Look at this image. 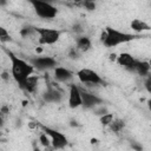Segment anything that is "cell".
I'll use <instances>...</instances> for the list:
<instances>
[{"label": "cell", "instance_id": "obj_1", "mask_svg": "<svg viewBox=\"0 0 151 151\" xmlns=\"http://www.w3.org/2000/svg\"><path fill=\"white\" fill-rule=\"evenodd\" d=\"M7 54L11 59V64H12V76L15 79V81L19 84V86L22 88L26 79L33 73L34 68L32 65H29L25 60L18 58L11 51H7Z\"/></svg>", "mask_w": 151, "mask_h": 151}, {"label": "cell", "instance_id": "obj_2", "mask_svg": "<svg viewBox=\"0 0 151 151\" xmlns=\"http://www.w3.org/2000/svg\"><path fill=\"white\" fill-rule=\"evenodd\" d=\"M106 38L103 41V44L107 47H114L117 45L131 41L136 38H138V35L136 34H129V33H124V32H119L112 27H106Z\"/></svg>", "mask_w": 151, "mask_h": 151}, {"label": "cell", "instance_id": "obj_3", "mask_svg": "<svg viewBox=\"0 0 151 151\" xmlns=\"http://www.w3.org/2000/svg\"><path fill=\"white\" fill-rule=\"evenodd\" d=\"M28 1L32 4L35 13L42 19H53L58 13V9L55 6H53V4L42 2L38 0H28Z\"/></svg>", "mask_w": 151, "mask_h": 151}, {"label": "cell", "instance_id": "obj_4", "mask_svg": "<svg viewBox=\"0 0 151 151\" xmlns=\"http://www.w3.org/2000/svg\"><path fill=\"white\" fill-rule=\"evenodd\" d=\"M35 32L39 34V44L41 45H53L60 38V31L52 28H39L34 27Z\"/></svg>", "mask_w": 151, "mask_h": 151}, {"label": "cell", "instance_id": "obj_5", "mask_svg": "<svg viewBox=\"0 0 151 151\" xmlns=\"http://www.w3.org/2000/svg\"><path fill=\"white\" fill-rule=\"evenodd\" d=\"M77 77L78 79L83 83V84H91V85H99L103 84V79L100 78V76H98V73H96L92 70L88 68H81L77 72Z\"/></svg>", "mask_w": 151, "mask_h": 151}, {"label": "cell", "instance_id": "obj_6", "mask_svg": "<svg viewBox=\"0 0 151 151\" xmlns=\"http://www.w3.org/2000/svg\"><path fill=\"white\" fill-rule=\"evenodd\" d=\"M41 127H42L44 132L47 136L51 137V143H52V145H53L54 149H63V147L66 146L67 139H66V137L63 133H60V132H58V131H55L53 129L46 127V126H41Z\"/></svg>", "mask_w": 151, "mask_h": 151}, {"label": "cell", "instance_id": "obj_7", "mask_svg": "<svg viewBox=\"0 0 151 151\" xmlns=\"http://www.w3.org/2000/svg\"><path fill=\"white\" fill-rule=\"evenodd\" d=\"M31 65L38 70H47L54 67L57 61L51 57H37L31 59Z\"/></svg>", "mask_w": 151, "mask_h": 151}, {"label": "cell", "instance_id": "obj_8", "mask_svg": "<svg viewBox=\"0 0 151 151\" xmlns=\"http://www.w3.org/2000/svg\"><path fill=\"white\" fill-rule=\"evenodd\" d=\"M81 105V94L80 88L76 85H71L70 87V97H68V106L71 109L79 107Z\"/></svg>", "mask_w": 151, "mask_h": 151}, {"label": "cell", "instance_id": "obj_9", "mask_svg": "<svg viewBox=\"0 0 151 151\" xmlns=\"http://www.w3.org/2000/svg\"><path fill=\"white\" fill-rule=\"evenodd\" d=\"M80 94H81V105H84L86 109L94 107L96 105H98V104H100L103 101L99 97H97V96H94L92 93H88L86 91H81L80 90Z\"/></svg>", "mask_w": 151, "mask_h": 151}, {"label": "cell", "instance_id": "obj_10", "mask_svg": "<svg viewBox=\"0 0 151 151\" xmlns=\"http://www.w3.org/2000/svg\"><path fill=\"white\" fill-rule=\"evenodd\" d=\"M116 60H117V63L120 66H123V67H125V68H127L130 71H134V66H136L137 60L131 54H129V53H122V54H119L117 57Z\"/></svg>", "mask_w": 151, "mask_h": 151}, {"label": "cell", "instance_id": "obj_11", "mask_svg": "<svg viewBox=\"0 0 151 151\" xmlns=\"http://www.w3.org/2000/svg\"><path fill=\"white\" fill-rule=\"evenodd\" d=\"M61 97L63 96L60 91H58L57 88H52V87H50L42 96L44 100L47 103H59L61 100Z\"/></svg>", "mask_w": 151, "mask_h": 151}, {"label": "cell", "instance_id": "obj_12", "mask_svg": "<svg viewBox=\"0 0 151 151\" xmlns=\"http://www.w3.org/2000/svg\"><path fill=\"white\" fill-rule=\"evenodd\" d=\"M54 77L58 81H67L70 79H72L73 74L71 71L64 68V67H55L54 70Z\"/></svg>", "mask_w": 151, "mask_h": 151}, {"label": "cell", "instance_id": "obj_13", "mask_svg": "<svg viewBox=\"0 0 151 151\" xmlns=\"http://www.w3.org/2000/svg\"><path fill=\"white\" fill-rule=\"evenodd\" d=\"M134 71H136L139 76H142V77L149 76V72H150V64H149L147 61L137 60L136 66H134Z\"/></svg>", "mask_w": 151, "mask_h": 151}, {"label": "cell", "instance_id": "obj_14", "mask_svg": "<svg viewBox=\"0 0 151 151\" xmlns=\"http://www.w3.org/2000/svg\"><path fill=\"white\" fill-rule=\"evenodd\" d=\"M37 85H38V77L37 76H29L27 79H26V81H25V84H24V86H22V88L24 90H26L27 92H34L35 91V87H37Z\"/></svg>", "mask_w": 151, "mask_h": 151}, {"label": "cell", "instance_id": "obj_15", "mask_svg": "<svg viewBox=\"0 0 151 151\" xmlns=\"http://www.w3.org/2000/svg\"><path fill=\"white\" fill-rule=\"evenodd\" d=\"M91 40H90V38H87V37H80V38H78V40H77V48L79 50V51H83V52H86V51H88L90 48H91Z\"/></svg>", "mask_w": 151, "mask_h": 151}, {"label": "cell", "instance_id": "obj_16", "mask_svg": "<svg viewBox=\"0 0 151 151\" xmlns=\"http://www.w3.org/2000/svg\"><path fill=\"white\" fill-rule=\"evenodd\" d=\"M131 28L134 32H143V31H149L150 29V26L146 22H144V21H142L139 19H134L131 22Z\"/></svg>", "mask_w": 151, "mask_h": 151}, {"label": "cell", "instance_id": "obj_17", "mask_svg": "<svg viewBox=\"0 0 151 151\" xmlns=\"http://www.w3.org/2000/svg\"><path fill=\"white\" fill-rule=\"evenodd\" d=\"M124 125H125V123H124V120H122V119H113V120L109 124L110 130H111L112 132H116V133H118L119 131H122L123 127H124Z\"/></svg>", "mask_w": 151, "mask_h": 151}, {"label": "cell", "instance_id": "obj_18", "mask_svg": "<svg viewBox=\"0 0 151 151\" xmlns=\"http://www.w3.org/2000/svg\"><path fill=\"white\" fill-rule=\"evenodd\" d=\"M113 120V114L112 113H104V114H101V117H100V124L101 125H104V126H109V124L111 123Z\"/></svg>", "mask_w": 151, "mask_h": 151}, {"label": "cell", "instance_id": "obj_19", "mask_svg": "<svg viewBox=\"0 0 151 151\" xmlns=\"http://www.w3.org/2000/svg\"><path fill=\"white\" fill-rule=\"evenodd\" d=\"M9 40H11V37H9L7 29L4 28L2 26H0V41H2V42H7V41H9Z\"/></svg>", "mask_w": 151, "mask_h": 151}, {"label": "cell", "instance_id": "obj_20", "mask_svg": "<svg viewBox=\"0 0 151 151\" xmlns=\"http://www.w3.org/2000/svg\"><path fill=\"white\" fill-rule=\"evenodd\" d=\"M33 32H35L34 27H25V28H22V29L20 31V35L24 37V38H27V37L32 35Z\"/></svg>", "mask_w": 151, "mask_h": 151}, {"label": "cell", "instance_id": "obj_21", "mask_svg": "<svg viewBox=\"0 0 151 151\" xmlns=\"http://www.w3.org/2000/svg\"><path fill=\"white\" fill-rule=\"evenodd\" d=\"M40 142H41V144H42L44 146H48V145H50V143H51V142H50V139H48V136H47L45 132L40 136Z\"/></svg>", "mask_w": 151, "mask_h": 151}, {"label": "cell", "instance_id": "obj_22", "mask_svg": "<svg viewBox=\"0 0 151 151\" xmlns=\"http://www.w3.org/2000/svg\"><path fill=\"white\" fill-rule=\"evenodd\" d=\"M68 55H70L72 59H76V58H78V57H79V53H78V48H72V50L70 51Z\"/></svg>", "mask_w": 151, "mask_h": 151}, {"label": "cell", "instance_id": "obj_23", "mask_svg": "<svg viewBox=\"0 0 151 151\" xmlns=\"http://www.w3.org/2000/svg\"><path fill=\"white\" fill-rule=\"evenodd\" d=\"M8 112H9L8 107H7V106H2V107H1V110H0V116H2V117H4V116H6Z\"/></svg>", "mask_w": 151, "mask_h": 151}, {"label": "cell", "instance_id": "obj_24", "mask_svg": "<svg viewBox=\"0 0 151 151\" xmlns=\"http://www.w3.org/2000/svg\"><path fill=\"white\" fill-rule=\"evenodd\" d=\"M150 85H151V78H150V77H147V79H146V81H145V87H146V90H147L149 92L151 91Z\"/></svg>", "mask_w": 151, "mask_h": 151}, {"label": "cell", "instance_id": "obj_25", "mask_svg": "<svg viewBox=\"0 0 151 151\" xmlns=\"http://www.w3.org/2000/svg\"><path fill=\"white\" fill-rule=\"evenodd\" d=\"M73 31L79 33V32H81V31H83V28H81V26H80L79 24H77V25H74V26H73Z\"/></svg>", "mask_w": 151, "mask_h": 151}, {"label": "cell", "instance_id": "obj_26", "mask_svg": "<svg viewBox=\"0 0 151 151\" xmlns=\"http://www.w3.org/2000/svg\"><path fill=\"white\" fill-rule=\"evenodd\" d=\"M116 59H117V55H116L114 53H112V54H110V60H111V61H114Z\"/></svg>", "mask_w": 151, "mask_h": 151}, {"label": "cell", "instance_id": "obj_27", "mask_svg": "<svg viewBox=\"0 0 151 151\" xmlns=\"http://www.w3.org/2000/svg\"><path fill=\"white\" fill-rule=\"evenodd\" d=\"M1 78L5 79V80H7V79H8V73H7V72H4V73L1 74Z\"/></svg>", "mask_w": 151, "mask_h": 151}, {"label": "cell", "instance_id": "obj_28", "mask_svg": "<svg viewBox=\"0 0 151 151\" xmlns=\"http://www.w3.org/2000/svg\"><path fill=\"white\" fill-rule=\"evenodd\" d=\"M104 113H106V110L105 109H100V110L97 111V114H104Z\"/></svg>", "mask_w": 151, "mask_h": 151}, {"label": "cell", "instance_id": "obj_29", "mask_svg": "<svg viewBox=\"0 0 151 151\" xmlns=\"http://www.w3.org/2000/svg\"><path fill=\"white\" fill-rule=\"evenodd\" d=\"M38 1H42V2H48V4H53V2H55L57 0H38Z\"/></svg>", "mask_w": 151, "mask_h": 151}, {"label": "cell", "instance_id": "obj_30", "mask_svg": "<svg viewBox=\"0 0 151 151\" xmlns=\"http://www.w3.org/2000/svg\"><path fill=\"white\" fill-rule=\"evenodd\" d=\"M4 126V118H2V116H0V129Z\"/></svg>", "mask_w": 151, "mask_h": 151}, {"label": "cell", "instance_id": "obj_31", "mask_svg": "<svg viewBox=\"0 0 151 151\" xmlns=\"http://www.w3.org/2000/svg\"><path fill=\"white\" fill-rule=\"evenodd\" d=\"M7 4V0H0V6H4Z\"/></svg>", "mask_w": 151, "mask_h": 151}]
</instances>
